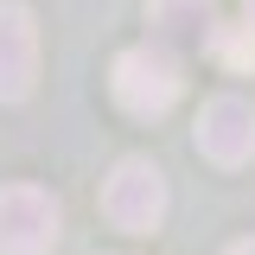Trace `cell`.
<instances>
[{"label":"cell","mask_w":255,"mask_h":255,"mask_svg":"<svg viewBox=\"0 0 255 255\" xmlns=\"http://www.w3.org/2000/svg\"><path fill=\"white\" fill-rule=\"evenodd\" d=\"M109 90L128 115H166L185 90V77H179V58L166 45H128L109 70Z\"/></svg>","instance_id":"6da1fadb"},{"label":"cell","mask_w":255,"mask_h":255,"mask_svg":"<svg viewBox=\"0 0 255 255\" xmlns=\"http://www.w3.org/2000/svg\"><path fill=\"white\" fill-rule=\"evenodd\" d=\"M102 217L128 236H153L166 217V172L153 159H122L102 185Z\"/></svg>","instance_id":"7a4b0ae2"},{"label":"cell","mask_w":255,"mask_h":255,"mask_svg":"<svg viewBox=\"0 0 255 255\" xmlns=\"http://www.w3.org/2000/svg\"><path fill=\"white\" fill-rule=\"evenodd\" d=\"M64 230V211L38 185H6L0 191V255H51Z\"/></svg>","instance_id":"3957f363"},{"label":"cell","mask_w":255,"mask_h":255,"mask_svg":"<svg viewBox=\"0 0 255 255\" xmlns=\"http://www.w3.org/2000/svg\"><path fill=\"white\" fill-rule=\"evenodd\" d=\"M198 153L211 166H249L255 159V102L249 96H211L198 115Z\"/></svg>","instance_id":"277c9868"},{"label":"cell","mask_w":255,"mask_h":255,"mask_svg":"<svg viewBox=\"0 0 255 255\" xmlns=\"http://www.w3.org/2000/svg\"><path fill=\"white\" fill-rule=\"evenodd\" d=\"M38 83V19L19 0H0V102H26Z\"/></svg>","instance_id":"5b68a950"},{"label":"cell","mask_w":255,"mask_h":255,"mask_svg":"<svg viewBox=\"0 0 255 255\" xmlns=\"http://www.w3.org/2000/svg\"><path fill=\"white\" fill-rule=\"evenodd\" d=\"M147 19H153V32L166 38V51H172V45L191 51V45H211V32H217V0H147Z\"/></svg>","instance_id":"8992f818"},{"label":"cell","mask_w":255,"mask_h":255,"mask_svg":"<svg viewBox=\"0 0 255 255\" xmlns=\"http://www.w3.org/2000/svg\"><path fill=\"white\" fill-rule=\"evenodd\" d=\"M211 51L230 70H255V26H217L211 32Z\"/></svg>","instance_id":"52a82bcc"},{"label":"cell","mask_w":255,"mask_h":255,"mask_svg":"<svg viewBox=\"0 0 255 255\" xmlns=\"http://www.w3.org/2000/svg\"><path fill=\"white\" fill-rule=\"evenodd\" d=\"M223 255H255V236H249V243H230Z\"/></svg>","instance_id":"ba28073f"},{"label":"cell","mask_w":255,"mask_h":255,"mask_svg":"<svg viewBox=\"0 0 255 255\" xmlns=\"http://www.w3.org/2000/svg\"><path fill=\"white\" fill-rule=\"evenodd\" d=\"M243 13H249V26H255V0H243Z\"/></svg>","instance_id":"9c48e42d"}]
</instances>
